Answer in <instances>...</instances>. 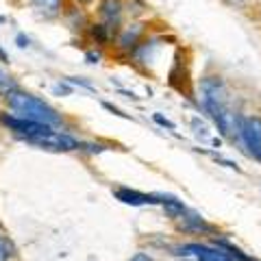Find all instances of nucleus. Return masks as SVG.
<instances>
[{"label": "nucleus", "instance_id": "f257e3e1", "mask_svg": "<svg viewBox=\"0 0 261 261\" xmlns=\"http://www.w3.org/2000/svg\"><path fill=\"white\" fill-rule=\"evenodd\" d=\"M200 98H202V107L209 113V118L214 120V124L218 130L226 137L238 135V116L231 113L226 105V87L218 76H209L200 83Z\"/></svg>", "mask_w": 261, "mask_h": 261}, {"label": "nucleus", "instance_id": "f03ea898", "mask_svg": "<svg viewBox=\"0 0 261 261\" xmlns=\"http://www.w3.org/2000/svg\"><path fill=\"white\" fill-rule=\"evenodd\" d=\"M7 102H9V109L13 111V116L27 118V120H33V122H42V124H48V126L61 124L59 113H57L48 102L39 100V98L31 96V94L11 89V92L7 94Z\"/></svg>", "mask_w": 261, "mask_h": 261}, {"label": "nucleus", "instance_id": "7ed1b4c3", "mask_svg": "<svg viewBox=\"0 0 261 261\" xmlns=\"http://www.w3.org/2000/svg\"><path fill=\"white\" fill-rule=\"evenodd\" d=\"M238 137L252 157L261 161V118H240Z\"/></svg>", "mask_w": 261, "mask_h": 261}, {"label": "nucleus", "instance_id": "20e7f679", "mask_svg": "<svg viewBox=\"0 0 261 261\" xmlns=\"http://www.w3.org/2000/svg\"><path fill=\"white\" fill-rule=\"evenodd\" d=\"M31 144L35 146H42L46 150H57V152H70V150H79L81 148V142L76 137H72L68 133H61V130H55L53 126L46 130V133L33 137Z\"/></svg>", "mask_w": 261, "mask_h": 261}, {"label": "nucleus", "instance_id": "39448f33", "mask_svg": "<svg viewBox=\"0 0 261 261\" xmlns=\"http://www.w3.org/2000/svg\"><path fill=\"white\" fill-rule=\"evenodd\" d=\"M176 255L194 257L196 261H238L224 248H211V246H205V244H185V246L178 248Z\"/></svg>", "mask_w": 261, "mask_h": 261}, {"label": "nucleus", "instance_id": "423d86ee", "mask_svg": "<svg viewBox=\"0 0 261 261\" xmlns=\"http://www.w3.org/2000/svg\"><path fill=\"white\" fill-rule=\"evenodd\" d=\"M116 196L118 200H122L124 205H130V207H142V205H159L161 198L159 196H150V194H140L135 190H126V187H120L116 190Z\"/></svg>", "mask_w": 261, "mask_h": 261}, {"label": "nucleus", "instance_id": "0eeeda50", "mask_svg": "<svg viewBox=\"0 0 261 261\" xmlns=\"http://www.w3.org/2000/svg\"><path fill=\"white\" fill-rule=\"evenodd\" d=\"M98 13L105 20V24L111 29L113 24H120V15H122V0H102L98 7Z\"/></svg>", "mask_w": 261, "mask_h": 261}, {"label": "nucleus", "instance_id": "6e6552de", "mask_svg": "<svg viewBox=\"0 0 261 261\" xmlns=\"http://www.w3.org/2000/svg\"><path fill=\"white\" fill-rule=\"evenodd\" d=\"M142 24H130V27L122 29L120 37H118V46L122 50H130V48H135L137 42H140V35H142Z\"/></svg>", "mask_w": 261, "mask_h": 261}, {"label": "nucleus", "instance_id": "1a4fd4ad", "mask_svg": "<svg viewBox=\"0 0 261 261\" xmlns=\"http://www.w3.org/2000/svg\"><path fill=\"white\" fill-rule=\"evenodd\" d=\"M183 218V216H181ZM181 226L185 228V231H196V233H207V231H214V226H209L207 222H202V220L198 216H190V218H183Z\"/></svg>", "mask_w": 261, "mask_h": 261}, {"label": "nucleus", "instance_id": "9d476101", "mask_svg": "<svg viewBox=\"0 0 261 261\" xmlns=\"http://www.w3.org/2000/svg\"><path fill=\"white\" fill-rule=\"evenodd\" d=\"M35 7L39 11H44L46 18H53V15L59 13V7H61V0H33Z\"/></svg>", "mask_w": 261, "mask_h": 261}, {"label": "nucleus", "instance_id": "9b49d317", "mask_svg": "<svg viewBox=\"0 0 261 261\" xmlns=\"http://www.w3.org/2000/svg\"><path fill=\"white\" fill-rule=\"evenodd\" d=\"M13 79L9 76V72H5L3 68H0V89H13Z\"/></svg>", "mask_w": 261, "mask_h": 261}, {"label": "nucleus", "instance_id": "f8f14e48", "mask_svg": "<svg viewBox=\"0 0 261 261\" xmlns=\"http://www.w3.org/2000/svg\"><path fill=\"white\" fill-rule=\"evenodd\" d=\"M154 120H157V122H159V124H161V126H168L170 130H174V124H172V122H170V120H166V118H163V116H159V113H154Z\"/></svg>", "mask_w": 261, "mask_h": 261}, {"label": "nucleus", "instance_id": "ddd939ff", "mask_svg": "<svg viewBox=\"0 0 261 261\" xmlns=\"http://www.w3.org/2000/svg\"><path fill=\"white\" fill-rule=\"evenodd\" d=\"M68 83L81 85V87H85V89H94V87H92V83H87V81H83V79H68Z\"/></svg>", "mask_w": 261, "mask_h": 261}, {"label": "nucleus", "instance_id": "4468645a", "mask_svg": "<svg viewBox=\"0 0 261 261\" xmlns=\"http://www.w3.org/2000/svg\"><path fill=\"white\" fill-rule=\"evenodd\" d=\"M15 42H18V46H20V48H27V46H29V42H31V39H29L27 35H24V33H20V35L15 37Z\"/></svg>", "mask_w": 261, "mask_h": 261}, {"label": "nucleus", "instance_id": "2eb2a0df", "mask_svg": "<svg viewBox=\"0 0 261 261\" xmlns=\"http://www.w3.org/2000/svg\"><path fill=\"white\" fill-rule=\"evenodd\" d=\"M85 59H87V63H98V61H100V55H98V53H87Z\"/></svg>", "mask_w": 261, "mask_h": 261}, {"label": "nucleus", "instance_id": "dca6fc26", "mask_svg": "<svg viewBox=\"0 0 261 261\" xmlns=\"http://www.w3.org/2000/svg\"><path fill=\"white\" fill-rule=\"evenodd\" d=\"M130 261H152L148 255H146V252H137V255L133 257V259H130Z\"/></svg>", "mask_w": 261, "mask_h": 261}, {"label": "nucleus", "instance_id": "f3484780", "mask_svg": "<svg viewBox=\"0 0 261 261\" xmlns=\"http://www.w3.org/2000/svg\"><path fill=\"white\" fill-rule=\"evenodd\" d=\"M224 3H226L228 7H242V5H246L248 0H224Z\"/></svg>", "mask_w": 261, "mask_h": 261}, {"label": "nucleus", "instance_id": "a211bd4d", "mask_svg": "<svg viewBox=\"0 0 261 261\" xmlns=\"http://www.w3.org/2000/svg\"><path fill=\"white\" fill-rule=\"evenodd\" d=\"M0 61H9V57H7V53L0 48Z\"/></svg>", "mask_w": 261, "mask_h": 261}, {"label": "nucleus", "instance_id": "6ab92c4d", "mask_svg": "<svg viewBox=\"0 0 261 261\" xmlns=\"http://www.w3.org/2000/svg\"><path fill=\"white\" fill-rule=\"evenodd\" d=\"M76 3H81V5H85V3H92V0H76Z\"/></svg>", "mask_w": 261, "mask_h": 261}, {"label": "nucleus", "instance_id": "aec40b11", "mask_svg": "<svg viewBox=\"0 0 261 261\" xmlns=\"http://www.w3.org/2000/svg\"><path fill=\"white\" fill-rule=\"evenodd\" d=\"M5 257V252H3V244H0V259H3Z\"/></svg>", "mask_w": 261, "mask_h": 261}]
</instances>
